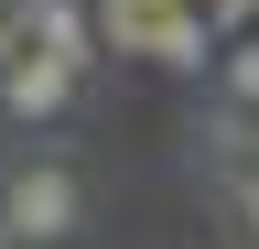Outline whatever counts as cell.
I'll return each instance as SVG.
<instances>
[{"instance_id": "6da1fadb", "label": "cell", "mask_w": 259, "mask_h": 249, "mask_svg": "<svg viewBox=\"0 0 259 249\" xmlns=\"http://www.w3.org/2000/svg\"><path fill=\"white\" fill-rule=\"evenodd\" d=\"M0 217H11V238H32V249H44V238H65V228L87 217V195H76V173H65V163H22Z\"/></svg>"}, {"instance_id": "7a4b0ae2", "label": "cell", "mask_w": 259, "mask_h": 249, "mask_svg": "<svg viewBox=\"0 0 259 249\" xmlns=\"http://www.w3.org/2000/svg\"><path fill=\"white\" fill-rule=\"evenodd\" d=\"M0 109H11V119H65V109H76V76H65L54 65V54H11V65H0Z\"/></svg>"}, {"instance_id": "3957f363", "label": "cell", "mask_w": 259, "mask_h": 249, "mask_svg": "<svg viewBox=\"0 0 259 249\" xmlns=\"http://www.w3.org/2000/svg\"><path fill=\"white\" fill-rule=\"evenodd\" d=\"M216 65H227V109H248V119H259V33H238Z\"/></svg>"}, {"instance_id": "277c9868", "label": "cell", "mask_w": 259, "mask_h": 249, "mask_svg": "<svg viewBox=\"0 0 259 249\" xmlns=\"http://www.w3.org/2000/svg\"><path fill=\"white\" fill-rule=\"evenodd\" d=\"M227 217L259 238V163H227Z\"/></svg>"}, {"instance_id": "5b68a950", "label": "cell", "mask_w": 259, "mask_h": 249, "mask_svg": "<svg viewBox=\"0 0 259 249\" xmlns=\"http://www.w3.org/2000/svg\"><path fill=\"white\" fill-rule=\"evenodd\" d=\"M194 11H205V22H216V44H227V33H248V22H259V0H194Z\"/></svg>"}, {"instance_id": "8992f818", "label": "cell", "mask_w": 259, "mask_h": 249, "mask_svg": "<svg viewBox=\"0 0 259 249\" xmlns=\"http://www.w3.org/2000/svg\"><path fill=\"white\" fill-rule=\"evenodd\" d=\"M11 54H22V22H11V0H0V65H11Z\"/></svg>"}]
</instances>
